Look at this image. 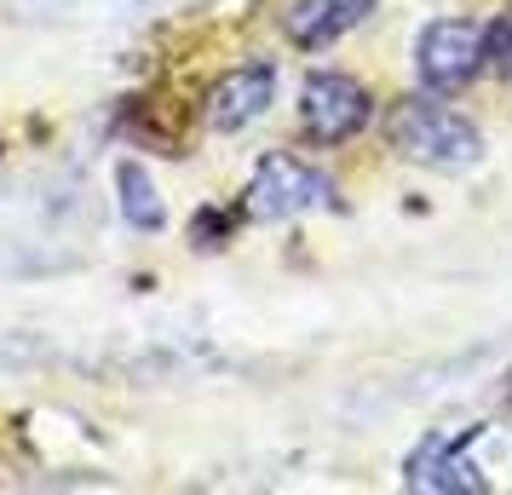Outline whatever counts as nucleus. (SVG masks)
Here are the masks:
<instances>
[{
	"label": "nucleus",
	"instance_id": "obj_1",
	"mask_svg": "<svg viewBox=\"0 0 512 495\" xmlns=\"http://www.w3.org/2000/svg\"><path fill=\"white\" fill-rule=\"evenodd\" d=\"M392 150L403 162L432 167V173H466L484 162V139L466 116L432 98H403L392 110Z\"/></svg>",
	"mask_w": 512,
	"mask_h": 495
},
{
	"label": "nucleus",
	"instance_id": "obj_2",
	"mask_svg": "<svg viewBox=\"0 0 512 495\" xmlns=\"http://www.w3.org/2000/svg\"><path fill=\"white\" fill-rule=\"evenodd\" d=\"M489 64V29L472 18H438L420 29L415 41V70L432 93H461L472 75Z\"/></svg>",
	"mask_w": 512,
	"mask_h": 495
},
{
	"label": "nucleus",
	"instance_id": "obj_3",
	"mask_svg": "<svg viewBox=\"0 0 512 495\" xmlns=\"http://www.w3.org/2000/svg\"><path fill=\"white\" fill-rule=\"evenodd\" d=\"M328 202H334L328 173L305 167L300 156H265L248 179V213L254 219H294V213L328 208Z\"/></svg>",
	"mask_w": 512,
	"mask_h": 495
},
{
	"label": "nucleus",
	"instance_id": "obj_4",
	"mask_svg": "<svg viewBox=\"0 0 512 495\" xmlns=\"http://www.w3.org/2000/svg\"><path fill=\"white\" fill-rule=\"evenodd\" d=\"M369 110H374L369 87L357 75H340V70L311 75L305 93H300V121L317 144H346L351 133H363L369 127Z\"/></svg>",
	"mask_w": 512,
	"mask_h": 495
},
{
	"label": "nucleus",
	"instance_id": "obj_5",
	"mask_svg": "<svg viewBox=\"0 0 512 495\" xmlns=\"http://www.w3.org/2000/svg\"><path fill=\"white\" fill-rule=\"evenodd\" d=\"M478 438V426L472 432H426L415 449H409V467H403V478H409V490H432V495H478L484 490V478H478V467H472V455H466V444Z\"/></svg>",
	"mask_w": 512,
	"mask_h": 495
},
{
	"label": "nucleus",
	"instance_id": "obj_6",
	"mask_svg": "<svg viewBox=\"0 0 512 495\" xmlns=\"http://www.w3.org/2000/svg\"><path fill=\"white\" fill-rule=\"evenodd\" d=\"M271 104H277V64H242V70L213 81L202 116H208L213 133H242V127H254Z\"/></svg>",
	"mask_w": 512,
	"mask_h": 495
},
{
	"label": "nucleus",
	"instance_id": "obj_7",
	"mask_svg": "<svg viewBox=\"0 0 512 495\" xmlns=\"http://www.w3.org/2000/svg\"><path fill=\"white\" fill-rule=\"evenodd\" d=\"M369 12H374V0H294V6L282 12V29H288L294 47L317 52V47H328V41L351 35Z\"/></svg>",
	"mask_w": 512,
	"mask_h": 495
},
{
	"label": "nucleus",
	"instance_id": "obj_8",
	"mask_svg": "<svg viewBox=\"0 0 512 495\" xmlns=\"http://www.w3.org/2000/svg\"><path fill=\"white\" fill-rule=\"evenodd\" d=\"M116 190H121V213H127V225H133V231H162V225H167L162 196H156V185H150V173H144L139 162H121Z\"/></svg>",
	"mask_w": 512,
	"mask_h": 495
},
{
	"label": "nucleus",
	"instance_id": "obj_9",
	"mask_svg": "<svg viewBox=\"0 0 512 495\" xmlns=\"http://www.w3.org/2000/svg\"><path fill=\"white\" fill-rule=\"evenodd\" d=\"M489 64L512 81V12H501V18L489 24Z\"/></svg>",
	"mask_w": 512,
	"mask_h": 495
},
{
	"label": "nucleus",
	"instance_id": "obj_10",
	"mask_svg": "<svg viewBox=\"0 0 512 495\" xmlns=\"http://www.w3.org/2000/svg\"><path fill=\"white\" fill-rule=\"evenodd\" d=\"M58 6H121V0H58Z\"/></svg>",
	"mask_w": 512,
	"mask_h": 495
}]
</instances>
